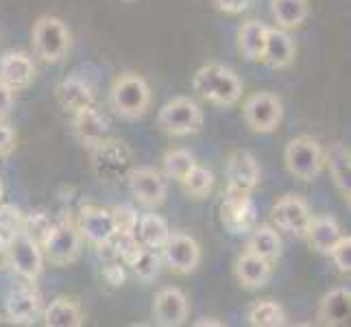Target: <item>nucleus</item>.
<instances>
[{
    "label": "nucleus",
    "instance_id": "obj_1",
    "mask_svg": "<svg viewBox=\"0 0 351 327\" xmlns=\"http://www.w3.org/2000/svg\"><path fill=\"white\" fill-rule=\"evenodd\" d=\"M90 166L101 184L114 186L127 181L129 173L136 168V157L125 140L107 136L90 147Z\"/></svg>",
    "mask_w": 351,
    "mask_h": 327
},
{
    "label": "nucleus",
    "instance_id": "obj_2",
    "mask_svg": "<svg viewBox=\"0 0 351 327\" xmlns=\"http://www.w3.org/2000/svg\"><path fill=\"white\" fill-rule=\"evenodd\" d=\"M192 90L216 107H232L242 99V81L227 66L208 64L197 70Z\"/></svg>",
    "mask_w": 351,
    "mask_h": 327
},
{
    "label": "nucleus",
    "instance_id": "obj_3",
    "mask_svg": "<svg viewBox=\"0 0 351 327\" xmlns=\"http://www.w3.org/2000/svg\"><path fill=\"white\" fill-rule=\"evenodd\" d=\"M110 105L123 120H138L151 107V88L138 72H123L112 83Z\"/></svg>",
    "mask_w": 351,
    "mask_h": 327
},
{
    "label": "nucleus",
    "instance_id": "obj_4",
    "mask_svg": "<svg viewBox=\"0 0 351 327\" xmlns=\"http://www.w3.org/2000/svg\"><path fill=\"white\" fill-rule=\"evenodd\" d=\"M33 53L46 64H59L68 55L72 33L68 24L57 16H40L31 29Z\"/></svg>",
    "mask_w": 351,
    "mask_h": 327
},
{
    "label": "nucleus",
    "instance_id": "obj_5",
    "mask_svg": "<svg viewBox=\"0 0 351 327\" xmlns=\"http://www.w3.org/2000/svg\"><path fill=\"white\" fill-rule=\"evenodd\" d=\"M83 236L79 234V227L72 218L53 223L48 232L40 240V247L44 253V260L55 266H68L77 262L83 251Z\"/></svg>",
    "mask_w": 351,
    "mask_h": 327
},
{
    "label": "nucleus",
    "instance_id": "obj_6",
    "mask_svg": "<svg viewBox=\"0 0 351 327\" xmlns=\"http://www.w3.org/2000/svg\"><path fill=\"white\" fill-rule=\"evenodd\" d=\"M157 127L171 138L195 136L203 129V109L190 96H175L162 105L157 114Z\"/></svg>",
    "mask_w": 351,
    "mask_h": 327
},
{
    "label": "nucleus",
    "instance_id": "obj_7",
    "mask_svg": "<svg viewBox=\"0 0 351 327\" xmlns=\"http://www.w3.org/2000/svg\"><path fill=\"white\" fill-rule=\"evenodd\" d=\"M5 253H7V262L11 266V271H14L20 280L33 284L42 275V269H44L42 247H40V242L31 238L24 229L9 234Z\"/></svg>",
    "mask_w": 351,
    "mask_h": 327
},
{
    "label": "nucleus",
    "instance_id": "obj_8",
    "mask_svg": "<svg viewBox=\"0 0 351 327\" xmlns=\"http://www.w3.org/2000/svg\"><path fill=\"white\" fill-rule=\"evenodd\" d=\"M288 173L299 181H314L325 166V149L312 136H297L284 151Z\"/></svg>",
    "mask_w": 351,
    "mask_h": 327
},
{
    "label": "nucleus",
    "instance_id": "obj_9",
    "mask_svg": "<svg viewBox=\"0 0 351 327\" xmlns=\"http://www.w3.org/2000/svg\"><path fill=\"white\" fill-rule=\"evenodd\" d=\"M284 105L273 92L249 94L242 103V120L253 133H273L282 123Z\"/></svg>",
    "mask_w": 351,
    "mask_h": 327
},
{
    "label": "nucleus",
    "instance_id": "obj_10",
    "mask_svg": "<svg viewBox=\"0 0 351 327\" xmlns=\"http://www.w3.org/2000/svg\"><path fill=\"white\" fill-rule=\"evenodd\" d=\"M133 201L144 210H155L168 197V179L153 166H136L127 177Z\"/></svg>",
    "mask_w": 351,
    "mask_h": 327
},
{
    "label": "nucleus",
    "instance_id": "obj_11",
    "mask_svg": "<svg viewBox=\"0 0 351 327\" xmlns=\"http://www.w3.org/2000/svg\"><path fill=\"white\" fill-rule=\"evenodd\" d=\"M162 253V262L177 275H190L201 264V245L186 232H171Z\"/></svg>",
    "mask_w": 351,
    "mask_h": 327
},
{
    "label": "nucleus",
    "instance_id": "obj_12",
    "mask_svg": "<svg viewBox=\"0 0 351 327\" xmlns=\"http://www.w3.org/2000/svg\"><path fill=\"white\" fill-rule=\"evenodd\" d=\"M312 221L310 205L299 195H286L273 205V223L288 236L304 240Z\"/></svg>",
    "mask_w": 351,
    "mask_h": 327
},
{
    "label": "nucleus",
    "instance_id": "obj_13",
    "mask_svg": "<svg viewBox=\"0 0 351 327\" xmlns=\"http://www.w3.org/2000/svg\"><path fill=\"white\" fill-rule=\"evenodd\" d=\"M151 317L155 325H162V327L184 325L190 317V304H188L186 293L177 286H164L160 293L153 297Z\"/></svg>",
    "mask_w": 351,
    "mask_h": 327
},
{
    "label": "nucleus",
    "instance_id": "obj_14",
    "mask_svg": "<svg viewBox=\"0 0 351 327\" xmlns=\"http://www.w3.org/2000/svg\"><path fill=\"white\" fill-rule=\"evenodd\" d=\"M221 221L232 234H247L256 225V208H253L251 192L225 190L221 203Z\"/></svg>",
    "mask_w": 351,
    "mask_h": 327
},
{
    "label": "nucleus",
    "instance_id": "obj_15",
    "mask_svg": "<svg viewBox=\"0 0 351 327\" xmlns=\"http://www.w3.org/2000/svg\"><path fill=\"white\" fill-rule=\"evenodd\" d=\"M225 177H227V190L253 192L258 188L262 177L256 155L245 149L234 151L225 162Z\"/></svg>",
    "mask_w": 351,
    "mask_h": 327
},
{
    "label": "nucleus",
    "instance_id": "obj_16",
    "mask_svg": "<svg viewBox=\"0 0 351 327\" xmlns=\"http://www.w3.org/2000/svg\"><path fill=\"white\" fill-rule=\"evenodd\" d=\"M55 96L66 114H75L83 107L96 105V96L99 94H96V86L88 77H81L75 72V75H70L64 81L57 83Z\"/></svg>",
    "mask_w": 351,
    "mask_h": 327
},
{
    "label": "nucleus",
    "instance_id": "obj_17",
    "mask_svg": "<svg viewBox=\"0 0 351 327\" xmlns=\"http://www.w3.org/2000/svg\"><path fill=\"white\" fill-rule=\"evenodd\" d=\"M70 123H72V131L79 138V142L83 147H92V144L101 142L103 138L110 136V118H107L99 105H90L83 107L79 112L70 114Z\"/></svg>",
    "mask_w": 351,
    "mask_h": 327
},
{
    "label": "nucleus",
    "instance_id": "obj_18",
    "mask_svg": "<svg viewBox=\"0 0 351 327\" xmlns=\"http://www.w3.org/2000/svg\"><path fill=\"white\" fill-rule=\"evenodd\" d=\"M42 312V299L33 286H16L5 299V319L16 325H31Z\"/></svg>",
    "mask_w": 351,
    "mask_h": 327
},
{
    "label": "nucleus",
    "instance_id": "obj_19",
    "mask_svg": "<svg viewBox=\"0 0 351 327\" xmlns=\"http://www.w3.org/2000/svg\"><path fill=\"white\" fill-rule=\"evenodd\" d=\"M295 57H297V46L286 29L280 27L266 29V40L262 51V62L266 66H271L275 70H286L295 64Z\"/></svg>",
    "mask_w": 351,
    "mask_h": 327
},
{
    "label": "nucleus",
    "instance_id": "obj_20",
    "mask_svg": "<svg viewBox=\"0 0 351 327\" xmlns=\"http://www.w3.org/2000/svg\"><path fill=\"white\" fill-rule=\"evenodd\" d=\"M236 280L242 288L247 290H260L271 282L273 277V262L264 260L251 251H240L234 262Z\"/></svg>",
    "mask_w": 351,
    "mask_h": 327
},
{
    "label": "nucleus",
    "instance_id": "obj_21",
    "mask_svg": "<svg viewBox=\"0 0 351 327\" xmlns=\"http://www.w3.org/2000/svg\"><path fill=\"white\" fill-rule=\"evenodd\" d=\"M35 62L29 53L24 51H9L0 57V81L7 83L11 90L29 88L35 79Z\"/></svg>",
    "mask_w": 351,
    "mask_h": 327
},
{
    "label": "nucleus",
    "instance_id": "obj_22",
    "mask_svg": "<svg viewBox=\"0 0 351 327\" xmlns=\"http://www.w3.org/2000/svg\"><path fill=\"white\" fill-rule=\"evenodd\" d=\"M77 227H79V234L83 236V240L90 242V245H101V242H107L114 236V216L112 210H105V208H83L79 218H77Z\"/></svg>",
    "mask_w": 351,
    "mask_h": 327
},
{
    "label": "nucleus",
    "instance_id": "obj_23",
    "mask_svg": "<svg viewBox=\"0 0 351 327\" xmlns=\"http://www.w3.org/2000/svg\"><path fill=\"white\" fill-rule=\"evenodd\" d=\"M351 314V290L347 286L332 288L325 293L317 308V323L325 327L345 325Z\"/></svg>",
    "mask_w": 351,
    "mask_h": 327
},
{
    "label": "nucleus",
    "instance_id": "obj_24",
    "mask_svg": "<svg viewBox=\"0 0 351 327\" xmlns=\"http://www.w3.org/2000/svg\"><path fill=\"white\" fill-rule=\"evenodd\" d=\"M341 238H343V229H341V225H338L336 218L330 214H321V216H312L308 234L304 240H308L312 251L328 256V253L332 251V247Z\"/></svg>",
    "mask_w": 351,
    "mask_h": 327
},
{
    "label": "nucleus",
    "instance_id": "obj_25",
    "mask_svg": "<svg viewBox=\"0 0 351 327\" xmlns=\"http://www.w3.org/2000/svg\"><path fill=\"white\" fill-rule=\"evenodd\" d=\"M351 155L349 149L343 142H334L332 147L325 151V164L330 166V175L336 190L341 192V197L347 201H351Z\"/></svg>",
    "mask_w": 351,
    "mask_h": 327
},
{
    "label": "nucleus",
    "instance_id": "obj_26",
    "mask_svg": "<svg viewBox=\"0 0 351 327\" xmlns=\"http://www.w3.org/2000/svg\"><path fill=\"white\" fill-rule=\"evenodd\" d=\"M83 321H86V317H83L81 306L70 297H55L44 308L46 327H81Z\"/></svg>",
    "mask_w": 351,
    "mask_h": 327
},
{
    "label": "nucleus",
    "instance_id": "obj_27",
    "mask_svg": "<svg viewBox=\"0 0 351 327\" xmlns=\"http://www.w3.org/2000/svg\"><path fill=\"white\" fill-rule=\"evenodd\" d=\"M168 236H171V227H168L166 218H162L155 212H147L138 216V227H136V238L142 247L162 251Z\"/></svg>",
    "mask_w": 351,
    "mask_h": 327
},
{
    "label": "nucleus",
    "instance_id": "obj_28",
    "mask_svg": "<svg viewBox=\"0 0 351 327\" xmlns=\"http://www.w3.org/2000/svg\"><path fill=\"white\" fill-rule=\"evenodd\" d=\"M266 24L260 20H247L238 29V51L247 62H262L264 40H266Z\"/></svg>",
    "mask_w": 351,
    "mask_h": 327
},
{
    "label": "nucleus",
    "instance_id": "obj_29",
    "mask_svg": "<svg viewBox=\"0 0 351 327\" xmlns=\"http://www.w3.org/2000/svg\"><path fill=\"white\" fill-rule=\"evenodd\" d=\"M245 249L264 260L275 262L282 256V238L273 225H253Z\"/></svg>",
    "mask_w": 351,
    "mask_h": 327
},
{
    "label": "nucleus",
    "instance_id": "obj_30",
    "mask_svg": "<svg viewBox=\"0 0 351 327\" xmlns=\"http://www.w3.org/2000/svg\"><path fill=\"white\" fill-rule=\"evenodd\" d=\"M271 11L277 27L293 31L304 27L310 16V5L308 0H271Z\"/></svg>",
    "mask_w": 351,
    "mask_h": 327
},
{
    "label": "nucleus",
    "instance_id": "obj_31",
    "mask_svg": "<svg viewBox=\"0 0 351 327\" xmlns=\"http://www.w3.org/2000/svg\"><path fill=\"white\" fill-rule=\"evenodd\" d=\"M249 325L253 327H282L288 323V314L284 306L275 299H260L253 301L247 310Z\"/></svg>",
    "mask_w": 351,
    "mask_h": 327
},
{
    "label": "nucleus",
    "instance_id": "obj_32",
    "mask_svg": "<svg viewBox=\"0 0 351 327\" xmlns=\"http://www.w3.org/2000/svg\"><path fill=\"white\" fill-rule=\"evenodd\" d=\"M127 266H131V271L136 273V277L144 284H151L157 280L162 269V253L155 249H147V247H138V251L125 262Z\"/></svg>",
    "mask_w": 351,
    "mask_h": 327
},
{
    "label": "nucleus",
    "instance_id": "obj_33",
    "mask_svg": "<svg viewBox=\"0 0 351 327\" xmlns=\"http://www.w3.org/2000/svg\"><path fill=\"white\" fill-rule=\"evenodd\" d=\"M179 184H181V188H184V192L190 199L201 201L205 197H210V192L214 190L216 179H214V173L210 171V168L195 164V168H192V171L179 181Z\"/></svg>",
    "mask_w": 351,
    "mask_h": 327
},
{
    "label": "nucleus",
    "instance_id": "obj_34",
    "mask_svg": "<svg viewBox=\"0 0 351 327\" xmlns=\"http://www.w3.org/2000/svg\"><path fill=\"white\" fill-rule=\"evenodd\" d=\"M197 160H195V155H192L190 151L186 149H168L164 153V160H162V166H164V177L166 179H173V181H179L184 179L192 168H195Z\"/></svg>",
    "mask_w": 351,
    "mask_h": 327
},
{
    "label": "nucleus",
    "instance_id": "obj_35",
    "mask_svg": "<svg viewBox=\"0 0 351 327\" xmlns=\"http://www.w3.org/2000/svg\"><path fill=\"white\" fill-rule=\"evenodd\" d=\"M114 216V236H125V234H136L138 227V212L131 205H116L112 208Z\"/></svg>",
    "mask_w": 351,
    "mask_h": 327
},
{
    "label": "nucleus",
    "instance_id": "obj_36",
    "mask_svg": "<svg viewBox=\"0 0 351 327\" xmlns=\"http://www.w3.org/2000/svg\"><path fill=\"white\" fill-rule=\"evenodd\" d=\"M328 256L332 258V262L338 271L349 273L351 271V236L343 234V238L332 247V251L328 253Z\"/></svg>",
    "mask_w": 351,
    "mask_h": 327
},
{
    "label": "nucleus",
    "instance_id": "obj_37",
    "mask_svg": "<svg viewBox=\"0 0 351 327\" xmlns=\"http://www.w3.org/2000/svg\"><path fill=\"white\" fill-rule=\"evenodd\" d=\"M16 149V131L7 123V118H0V157L11 155Z\"/></svg>",
    "mask_w": 351,
    "mask_h": 327
},
{
    "label": "nucleus",
    "instance_id": "obj_38",
    "mask_svg": "<svg viewBox=\"0 0 351 327\" xmlns=\"http://www.w3.org/2000/svg\"><path fill=\"white\" fill-rule=\"evenodd\" d=\"M214 7L223 11V14H229V16H238L242 11H247L251 0H212Z\"/></svg>",
    "mask_w": 351,
    "mask_h": 327
},
{
    "label": "nucleus",
    "instance_id": "obj_39",
    "mask_svg": "<svg viewBox=\"0 0 351 327\" xmlns=\"http://www.w3.org/2000/svg\"><path fill=\"white\" fill-rule=\"evenodd\" d=\"M16 105V90H11L7 83L0 81V118H7Z\"/></svg>",
    "mask_w": 351,
    "mask_h": 327
},
{
    "label": "nucleus",
    "instance_id": "obj_40",
    "mask_svg": "<svg viewBox=\"0 0 351 327\" xmlns=\"http://www.w3.org/2000/svg\"><path fill=\"white\" fill-rule=\"evenodd\" d=\"M103 277H105L107 284L120 286L125 282V271H123V266H118L116 262H107L105 269H103Z\"/></svg>",
    "mask_w": 351,
    "mask_h": 327
},
{
    "label": "nucleus",
    "instance_id": "obj_41",
    "mask_svg": "<svg viewBox=\"0 0 351 327\" xmlns=\"http://www.w3.org/2000/svg\"><path fill=\"white\" fill-rule=\"evenodd\" d=\"M195 325H197V327H205V325H216V327H219V325H223V323H221V321H214L212 317H203V319H199Z\"/></svg>",
    "mask_w": 351,
    "mask_h": 327
},
{
    "label": "nucleus",
    "instance_id": "obj_42",
    "mask_svg": "<svg viewBox=\"0 0 351 327\" xmlns=\"http://www.w3.org/2000/svg\"><path fill=\"white\" fill-rule=\"evenodd\" d=\"M5 245H7V236H3V234H0V253L5 251Z\"/></svg>",
    "mask_w": 351,
    "mask_h": 327
},
{
    "label": "nucleus",
    "instance_id": "obj_43",
    "mask_svg": "<svg viewBox=\"0 0 351 327\" xmlns=\"http://www.w3.org/2000/svg\"><path fill=\"white\" fill-rule=\"evenodd\" d=\"M0 195H3V186H0Z\"/></svg>",
    "mask_w": 351,
    "mask_h": 327
},
{
    "label": "nucleus",
    "instance_id": "obj_44",
    "mask_svg": "<svg viewBox=\"0 0 351 327\" xmlns=\"http://www.w3.org/2000/svg\"><path fill=\"white\" fill-rule=\"evenodd\" d=\"M127 3H131V0H127Z\"/></svg>",
    "mask_w": 351,
    "mask_h": 327
}]
</instances>
